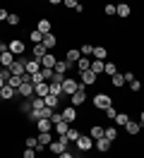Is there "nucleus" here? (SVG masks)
Masks as SVG:
<instances>
[{
	"label": "nucleus",
	"mask_w": 144,
	"mask_h": 158,
	"mask_svg": "<svg viewBox=\"0 0 144 158\" xmlns=\"http://www.w3.org/2000/svg\"><path fill=\"white\" fill-rule=\"evenodd\" d=\"M79 89H82V84H79L77 79L65 77V81H63V96H65V98H70V96H72V94H77Z\"/></svg>",
	"instance_id": "obj_1"
},
{
	"label": "nucleus",
	"mask_w": 144,
	"mask_h": 158,
	"mask_svg": "<svg viewBox=\"0 0 144 158\" xmlns=\"http://www.w3.org/2000/svg\"><path fill=\"white\" fill-rule=\"evenodd\" d=\"M67 146H70V144H67V139H65V137H55L53 141H50V144H48V148L53 151V156H60V153H65Z\"/></svg>",
	"instance_id": "obj_2"
},
{
	"label": "nucleus",
	"mask_w": 144,
	"mask_h": 158,
	"mask_svg": "<svg viewBox=\"0 0 144 158\" xmlns=\"http://www.w3.org/2000/svg\"><path fill=\"white\" fill-rule=\"evenodd\" d=\"M91 101H94V108H98V110H106V108H111V106H113V98H111L108 94H103V91H101V94H96Z\"/></svg>",
	"instance_id": "obj_3"
},
{
	"label": "nucleus",
	"mask_w": 144,
	"mask_h": 158,
	"mask_svg": "<svg viewBox=\"0 0 144 158\" xmlns=\"http://www.w3.org/2000/svg\"><path fill=\"white\" fill-rule=\"evenodd\" d=\"M7 50L12 53V55H24V50H27V43H22L19 39H12L7 43Z\"/></svg>",
	"instance_id": "obj_4"
},
{
	"label": "nucleus",
	"mask_w": 144,
	"mask_h": 158,
	"mask_svg": "<svg viewBox=\"0 0 144 158\" xmlns=\"http://www.w3.org/2000/svg\"><path fill=\"white\" fill-rule=\"evenodd\" d=\"M79 58H82V53H79V48H70L65 53V62L70 65V69H75V65L79 62Z\"/></svg>",
	"instance_id": "obj_5"
},
{
	"label": "nucleus",
	"mask_w": 144,
	"mask_h": 158,
	"mask_svg": "<svg viewBox=\"0 0 144 158\" xmlns=\"http://www.w3.org/2000/svg\"><path fill=\"white\" fill-rule=\"evenodd\" d=\"M96 79H98V77H96L94 72H91V69H86V72H82V74H79V84L86 89V86H94Z\"/></svg>",
	"instance_id": "obj_6"
},
{
	"label": "nucleus",
	"mask_w": 144,
	"mask_h": 158,
	"mask_svg": "<svg viewBox=\"0 0 144 158\" xmlns=\"http://www.w3.org/2000/svg\"><path fill=\"white\" fill-rule=\"evenodd\" d=\"M24 65H27V58H17L7 69L12 72V74H15V77H22V74H24Z\"/></svg>",
	"instance_id": "obj_7"
},
{
	"label": "nucleus",
	"mask_w": 144,
	"mask_h": 158,
	"mask_svg": "<svg viewBox=\"0 0 144 158\" xmlns=\"http://www.w3.org/2000/svg\"><path fill=\"white\" fill-rule=\"evenodd\" d=\"M84 103H86V91H84V86H82L77 94H72V96H70V106L79 108V106H84Z\"/></svg>",
	"instance_id": "obj_8"
},
{
	"label": "nucleus",
	"mask_w": 144,
	"mask_h": 158,
	"mask_svg": "<svg viewBox=\"0 0 144 158\" xmlns=\"http://www.w3.org/2000/svg\"><path fill=\"white\" fill-rule=\"evenodd\" d=\"M24 72H27V74H31V77H34V74H38V72H41V60H36V58L27 60V65H24Z\"/></svg>",
	"instance_id": "obj_9"
},
{
	"label": "nucleus",
	"mask_w": 144,
	"mask_h": 158,
	"mask_svg": "<svg viewBox=\"0 0 144 158\" xmlns=\"http://www.w3.org/2000/svg\"><path fill=\"white\" fill-rule=\"evenodd\" d=\"M31 96H34V84H29V81H27V84H22V86L17 89V98L27 101V98H31Z\"/></svg>",
	"instance_id": "obj_10"
},
{
	"label": "nucleus",
	"mask_w": 144,
	"mask_h": 158,
	"mask_svg": "<svg viewBox=\"0 0 144 158\" xmlns=\"http://www.w3.org/2000/svg\"><path fill=\"white\" fill-rule=\"evenodd\" d=\"M55 62H58L55 55H53V53H46V55L41 58V69H55Z\"/></svg>",
	"instance_id": "obj_11"
},
{
	"label": "nucleus",
	"mask_w": 144,
	"mask_h": 158,
	"mask_svg": "<svg viewBox=\"0 0 144 158\" xmlns=\"http://www.w3.org/2000/svg\"><path fill=\"white\" fill-rule=\"evenodd\" d=\"M48 94H50V84L48 81H41V84L34 86V96H38V98H46Z\"/></svg>",
	"instance_id": "obj_12"
},
{
	"label": "nucleus",
	"mask_w": 144,
	"mask_h": 158,
	"mask_svg": "<svg viewBox=\"0 0 144 158\" xmlns=\"http://www.w3.org/2000/svg\"><path fill=\"white\" fill-rule=\"evenodd\" d=\"M77 151H82V153H86V151H91V137H84V134H82V137L77 139Z\"/></svg>",
	"instance_id": "obj_13"
},
{
	"label": "nucleus",
	"mask_w": 144,
	"mask_h": 158,
	"mask_svg": "<svg viewBox=\"0 0 144 158\" xmlns=\"http://www.w3.org/2000/svg\"><path fill=\"white\" fill-rule=\"evenodd\" d=\"M115 15H118V17H123V19H127V17L132 15V10H130V5H127V2H118V5H115Z\"/></svg>",
	"instance_id": "obj_14"
},
{
	"label": "nucleus",
	"mask_w": 144,
	"mask_h": 158,
	"mask_svg": "<svg viewBox=\"0 0 144 158\" xmlns=\"http://www.w3.org/2000/svg\"><path fill=\"white\" fill-rule=\"evenodd\" d=\"M125 132H127V137H137V134L142 132V125H139V122H134V120H130V122L125 125Z\"/></svg>",
	"instance_id": "obj_15"
},
{
	"label": "nucleus",
	"mask_w": 144,
	"mask_h": 158,
	"mask_svg": "<svg viewBox=\"0 0 144 158\" xmlns=\"http://www.w3.org/2000/svg\"><path fill=\"white\" fill-rule=\"evenodd\" d=\"M86 69H91V60H89V58H79V62L75 65V69H72V72L82 74V72H86Z\"/></svg>",
	"instance_id": "obj_16"
},
{
	"label": "nucleus",
	"mask_w": 144,
	"mask_h": 158,
	"mask_svg": "<svg viewBox=\"0 0 144 158\" xmlns=\"http://www.w3.org/2000/svg\"><path fill=\"white\" fill-rule=\"evenodd\" d=\"M63 120H65V122H70V125L77 120V108H75V106H67V108L63 110Z\"/></svg>",
	"instance_id": "obj_17"
},
{
	"label": "nucleus",
	"mask_w": 144,
	"mask_h": 158,
	"mask_svg": "<svg viewBox=\"0 0 144 158\" xmlns=\"http://www.w3.org/2000/svg\"><path fill=\"white\" fill-rule=\"evenodd\" d=\"M111 144H113V141H111V139H96V151H98V153H108V151H111Z\"/></svg>",
	"instance_id": "obj_18"
},
{
	"label": "nucleus",
	"mask_w": 144,
	"mask_h": 158,
	"mask_svg": "<svg viewBox=\"0 0 144 158\" xmlns=\"http://www.w3.org/2000/svg\"><path fill=\"white\" fill-rule=\"evenodd\" d=\"M50 29H53L50 19H46V17H43V19H38V24H36V31H41V34L46 36V34H50Z\"/></svg>",
	"instance_id": "obj_19"
},
{
	"label": "nucleus",
	"mask_w": 144,
	"mask_h": 158,
	"mask_svg": "<svg viewBox=\"0 0 144 158\" xmlns=\"http://www.w3.org/2000/svg\"><path fill=\"white\" fill-rule=\"evenodd\" d=\"M12 62H15V55H12L10 50H2V53H0V67H10Z\"/></svg>",
	"instance_id": "obj_20"
},
{
	"label": "nucleus",
	"mask_w": 144,
	"mask_h": 158,
	"mask_svg": "<svg viewBox=\"0 0 144 158\" xmlns=\"http://www.w3.org/2000/svg\"><path fill=\"white\" fill-rule=\"evenodd\" d=\"M70 127H72V125H70V122H65V120H63V122H58V125H53V129H55V137H65Z\"/></svg>",
	"instance_id": "obj_21"
},
{
	"label": "nucleus",
	"mask_w": 144,
	"mask_h": 158,
	"mask_svg": "<svg viewBox=\"0 0 144 158\" xmlns=\"http://www.w3.org/2000/svg\"><path fill=\"white\" fill-rule=\"evenodd\" d=\"M82 137V132L79 129H75V127H70L67 129V134H65V139H67V144H77V139Z\"/></svg>",
	"instance_id": "obj_22"
},
{
	"label": "nucleus",
	"mask_w": 144,
	"mask_h": 158,
	"mask_svg": "<svg viewBox=\"0 0 144 158\" xmlns=\"http://www.w3.org/2000/svg\"><path fill=\"white\" fill-rule=\"evenodd\" d=\"M17 96V91L12 89V86H5V89H0V101H12Z\"/></svg>",
	"instance_id": "obj_23"
},
{
	"label": "nucleus",
	"mask_w": 144,
	"mask_h": 158,
	"mask_svg": "<svg viewBox=\"0 0 144 158\" xmlns=\"http://www.w3.org/2000/svg\"><path fill=\"white\" fill-rule=\"evenodd\" d=\"M53 72H58V74L67 77V72H70V65H67L65 60H58V62H55V69H53Z\"/></svg>",
	"instance_id": "obj_24"
},
{
	"label": "nucleus",
	"mask_w": 144,
	"mask_h": 158,
	"mask_svg": "<svg viewBox=\"0 0 144 158\" xmlns=\"http://www.w3.org/2000/svg\"><path fill=\"white\" fill-rule=\"evenodd\" d=\"M55 43H58V39H55V34H53V31L43 36V46H46L48 50H50V48H55Z\"/></svg>",
	"instance_id": "obj_25"
},
{
	"label": "nucleus",
	"mask_w": 144,
	"mask_h": 158,
	"mask_svg": "<svg viewBox=\"0 0 144 158\" xmlns=\"http://www.w3.org/2000/svg\"><path fill=\"white\" fill-rule=\"evenodd\" d=\"M36 129H38V134H41V132H50V129H53V122H50V120H38Z\"/></svg>",
	"instance_id": "obj_26"
},
{
	"label": "nucleus",
	"mask_w": 144,
	"mask_h": 158,
	"mask_svg": "<svg viewBox=\"0 0 144 158\" xmlns=\"http://www.w3.org/2000/svg\"><path fill=\"white\" fill-rule=\"evenodd\" d=\"M103 67H106V60H94V62H91V72H94L96 77L103 72Z\"/></svg>",
	"instance_id": "obj_27"
},
{
	"label": "nucleus",
	"mask_w": 144,
	"mask_h": 158,
	"mask_svg": "<svg viewBox=\"0 0 144 158\" xmlns=\"http://www.w3.org/2000/svg\"><path fill=\"white\" fill-rule=\"evenodd\" d=\"M36 139H38V144L48 146V144L53 141V134H50V132H41V134H36Z\"/></svg>",
	"instance_id": "obj_28"
},
{
	"label": "nucleus",
	"mask_w": 144,
	"mask_h": 158,
	"mask_svg": "<svg viewBox=\"0 0 144 158\" xmlns=\"http://www.w3.org/2000/svg\"><path fill=\"white\" fill-rule=\"evenodd\" d=\"M46 53H48V48L43 46V43H36V46H34V58H36V60H41Z\"/></svg>",
	"instance_id": "obj_29"
},
{
	"label": "nucleus",
	"mask_w": 144,
	"mask_h": 158,
	"mask_svg": "<svg viewBox=\"0 0 144 158\" xmlns=\"http://www.w3.org/2000/svg\"><path fill=\"white\" fill-rule=\"evenodd\" d=\"M43 103H46V108H53V110H55V106L60 103V98H58V96H53V94H48L46 98H43Z\"/></svg>",
	"instance_id": "obj_30"
},
{
	"label": "nucleus",
	"mask_w": 144,
	"mask_h": 158,
	"mask_svg": "<svg viewBox=\"0 0 144 158\" xmlns=\"http://www.w3.org/2000/svg\"><path fill=\"white\" fill-rule=\"evenodd\" d=\"M29 39H31V43L36 46V43H43V34L36 31V29H31V31H29Z\"/></svg>",
	"instance_id": "obj_31"
},
{
	"label": "nucleus",
	"mask_w": 144,
	"mask_h": 158,
	"mask_svg": "<svg viewBox=\"0 0 144 158\" xmlns=\"http://www.w3.org/2000/svg\"><path fill=\"white\" fill-rule=\"evenodd\" d=\"M31 110H41V108H46V103H43V98H38V96H31Z\"/></svg>",
	"instance_id": "obj_32"
},
{
	"label": "nucleus",
	"mask_w": 144,
	"mask_h": 158,
	"mask_svg": "<svg viewBox=\"0 0 144 158\" xmlns=\"http://www.w3.org/2000/svg\"><path fill=\"white\" fill-rule=\"evenodd\" d=\"M106 55H108V50L103 46H94V58L96 60H106Z\"/></svg>",
	"instance_id": "obj_33"
},
{
	"label": "nucleus",
	"mask_w": 144,
	"mask_h": 158,
	"mask_svg": "<svg viewBox=\"0 0 144 158\" xmlns=\"http://www.w3.org/2000/svg\"><path fill=\"white\" fill-rule=\"evenodd\" d=\"M111 84H113L115 89H120V86L125 84V77L120 74V72H118V74H113V77H111Z\"/></svg>",
	"instance_id": "obj_34"
},
{
	"label": "nucleus",
	"mask_w": 144,
	"mask_h": 158,
	"mask_svg": "<svg viewBox=\"0 0 144 158\" xmlns=\"http://www.w3.org/2000/svg\"><path fill=\"white\" fill-rule=\"evenodd\" d=\"M113 122H115V125H123V127H125V125L130 122V115H127V113H118V118H115Z\"/></svg>",
	"instance_id": "obj_35"
},
{
	"label": "nucleus",
	"mask_w": 144,
	"mask_h": 158,
	"mask_svg": "<svg viewBox=\"0 0 144 158\" xmlns=\"http://www.w3.org/2000/svg\"><path fill=\"white\" fill-rule=\"evenodd\" d=\"M7 86H12V89L17 91L19 86H22V77H15V74H12V77L7 79Z\"/></svg>",
	"instance_id": "obj_36"
},
{
	"label": "nucleus",
	"mask_w": 144,
	"mask_h": 158,
	"mask_svg": "<svg viewBox=\"0 0 144 158\" xmlns=\"http://www.w3.org/2000/svg\"><path fill=\"white\" fill-rule=\"evenodd\" d=\"M103 72L108 74V77H113V74H118V67H115V62H106Z\"/></svg>",
	"instance_id": "obj_37"
},
{
	"label": "nucleus",
	"mask_w": 144,
	"mask_h": 158,
	"mask_svg": "<svg viewBox=\"0 0 144 158\" xmlns=\"http://www.w3.org/2000/svg\"><path fill=\"white\" fill-rule=\"evenodd\" d=\"M103 137H106V139H111V141H113V139H118V132H115V127H106V129H103Z\"/></svg>",
	"instance_id": "obj_38"
},
{
	"label": "nucleus",
	"mask_w": 144,
	"mask_h": 158,
	"mask_svg": "<svg viewBox=\"0 0 144 158\" xmlns=\"http://www.w3.org/2000/svg\"><path fill=\"white\" fill-rule=\"evenodd\" d=\"M79 53H82V58H86V55H91V53H94V46H91V43H84V46L79 48Z\"/></svg>",
	"instance_id": "obj_39"
},
{
	"label": "nucleus",
	"mask_w": 144,
	"mask_h": 158,
	"mask_svg": "<svg viewBox=\"0 0 144 158\" xmlns=\"http://www.w3.org/2000/svg\"><path fill=\"white\" fill-rule=\"evenodd\" d=\"M7 27H19V15H7Z\"/></svg>",
	"instance_id": "obj_40"
},
{
	"label": "nucleus",
	"mask_w": 144,
	"mask_h": 158,
	"mask_svg": "<svg viewBox=\"0 0 144 158\" xmlns=\"http://www.w3.org/2000/svg\"><path fill=\"white\" fill-rule=\"evenodd\" d=\"M91 137H94V139H103V127L94 125V127H91Z\"/></svg>",
	"instance_id": "obj_41"
},
{
	"label": "nucleus",
	"mask_w": 144,
	"mask_h": 158,
	"mask_svg": "<svg viewBox=\"0 0 144 158\" xmlns=\"http://www.w3.org/2000/svg\"><path fill=\"white\" fill-rule=\"evenodd\" d=\"M24 144H27V148H34V151H36L38 139H36V137H27V139H24Z\"/></svg>",
	"instance_id": "obj_42"
},
{
	"label": "nucleus",
	"mask_w": 144,
	"mask_h": 158,
	"mask_svg": "<svg viewBox=\"0 0 144 158\" xmlns=\"http://www.w3.org/2000/svg\"><path fill=\"white\" fill-rule=\"evenodd\" d=\"M50 94L60 98V96H63V84H50Z\"/></svg>",
	"instance_id": "obj_43"
},
{
	"label": "nucleus",
	"mask_w": 144,
	"mask_h": 158,
	"mask_svg": "<svg viewBox=\"0 0 144 158\" xmlns=\"http://www.w3.org/2000/svg\"><path fill=\"white\" fill-rule=\"evenodd\" d=\"M19 110H22V113H31V101H22V103H19Z\"/></svg>",
	"instance_id": "obj_44"
},
{
	"label": "nucleus",
	"mask_w": 144,
	"mask_h": 158,
	"mask_svg": "<svg viewBox=\"0 0 144 158\" xmlns=\"http://www.w3.org/2000/svg\"><path fill=\"white\" fill-rule=\"evenodd\" d=\"M63 81H65V77H63V74H58V72H53V79H50L48 84H63Z\"/></svg>",
	"instance_id": "obj_45"
},
{
	"label": "nucleus",
	"mask_w": 144,
	"mask_h": 158,
	"mask_svg": "<svg viewBox=\"0 0 144 158\" xmlns=\"http://www.w3.org/2000/svg\"><path fill=\"white\" fill-rule=\"evenodd\" d=\"M106 118H108V120H115V118H118V110H115L113 106H111V108H106Z\"/></svg>",
	"instance_id": "obj_46"
},
{
	"label": "nucleus",
	"mask_w": 144,
	"mask_h": 158,
	"mask_svg": "<svg viewBox=\"0 0 144 158\" xmlns=\"http://www.w3.org/2000/svg\"><path fill=\"white\" fill-rule=\"evenodd\" d=\"M139 89H142V81H137V79H132V81H130V91H134V94H137Z\"/></svg>",
	"instance_id": "obj_47"
},
{
	"label": "nucleus",
	"mask_w": 144,
	"mask_h": 158,
	"mask_svg": "<svg viewBox=\"0 0 144 158\" xmlns=\"http://www.w3.org/2000/svg\"><path fill=\"white\" fill-rule=\"evenodd\" d=\"M50 122H53V125L63 122V113H55V110H53V115H50Z\"/></svg>",
	"instance_id": "obj_48"
},
{
	"label": "nucleus",
	"mask_w": 144,
	"mask_h": 158,
	"mask_svg": "<svg viewBox=\"0 0 144 158\" xmlns=\"http://www.w3.org/2000/svg\"><path fill=\"white\" fill-rule=\"evenodd\" d=\"M41 74H43L46 81H50V79H53V69H41Z\"/></svg>",
	"instance_id": "obj_49"
},
{
	"label": "nucleus",
	"mask_w": 144,
	"mask_h": 158,
	"mask_svg": "<svg viewBox=\"0 0 144 158\" xmlns=\"http://www.w3.org/2000/svg\"><path fill=\"white\" fill-rule=\"evenodd\" d=\"M22 158H36V153H34V148H24V153H22Z\"/></svg>",
	"instance_id": "obj_50"
},
{
	"label": "nucleus",
	"mask_w": 144,
	"mask_h": 158,
	"mask_svg": "<svg viewBox=\"0 0 144 158\" xmlns=\"http://www.w3.org/2000/svg\"><path fill=\"white\" fill-rule=\"evenodd\" d=\"M103 12L108 15V17H113V15H115V5H106V7H103Z\"/></svg>",
	"instance_id": "obj_51"
},
{
	"label": "nucleus",
	"mask_w": 144,
	"mask_h": 158,
	"mask_svg": "<svg viewBox=\"0 0 144 158\" xmlns=\"http://www.w3.org/2000/svg\"><path fill=\"white\" fill-rule=\"evenodd\" d=\"M7 15H10L7 10H2V7H0V22H7Z\"/></svg>",
	"instance_id": "obj_52"
},
{
	"label": "nucleus",
	"mask_w": 144,
	"mask_h": 158,
	"mask_svg": "<svg viewBox=\"0 0 144 158\" xmlns=\"http://www.w3.org/2000/svg\"><path fill=\"white\" fill-rule=\"evenodd\" d=\"M123 77H125V81H132V79H134V72H130V69H127Z\"/></svg>",
	"instance_id": "obj_53"
},
{
	"label": "nucleus",
	"mask_w": 144,
	"mask_h": 158,
	"mask_svg": "<svg viewBox=\"0 0 144 158\" xmlns=\"http://www.w3.org/2000/svg\"><path fill=\"white\" fill-rule=\"evenodd\" d=\"M58 158H72V151H65V153H60Z\"/></svg>",
	"instance_id": "obj_54"
},
{
	"label": "nucleus",
	"mask_w": 144,
	"mask_h": 158,
	"mask_svg": "<svg viewBox=\"0 0 144 158\" xmlns=\"http://www.w3.org/2000/svg\"><path fill=\"white\" fill-rule=\"evenodd\" d=\"M5 86H7V81H5V79L0 77V89H5Z\"/></svg>",
	"instance_id": "obj_55"
},
{
	"label": "nucleus",
	"mask_w": 144,
	"mask_h": 158,
	"mask_svg": "<svg viewBox=\"0 0 144 158\" xmlns=\"http://www.w3.org/2000/svg\"><path fill=\"white\" fill-rule=\"evenodd\" d=\"M139 125H144V110L139 113Z\"/></svg>",
	"instance_id": "obj_56"
},
{
	"label": "nucleus",
	"mask_w": 144,
	"mask_h": 158,
	"mask_svg": "<svg viewBox=\"0 0 144 158\" xmlns=\"http://www.w3.org/2000/svg\"><path fill=\"white\" fill-rule=\"evenodd\" d=\"M2 50H7V46H5V43H2V41H0V53H2Z\"/></svg>",
	"instance_id": "obj_57"
},
{
	"label": "nucleus",
	"mask_w": 144,
	"mask_h": 158,
	"mask_svg": "<svg viewBox=\"0 0 144 158\" xmlns=\"http://www.w3.org/2000/svg\"><path fill=\"white\" fill-rule=\"evenodd\" d=\"M0 72H2V67H0Z\"/></svg>",
	"instance_id": "obj_58"
}]
</instances>
